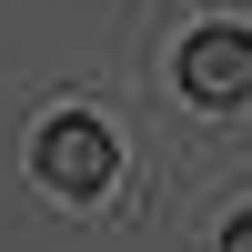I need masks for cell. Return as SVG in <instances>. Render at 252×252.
Instances as JSON below:
<instances>
[{
	"label": "cell",
	"instance_id": "cell-3",
	"mask_svg": "<svg viewBox=\"0 0 252 252\" xmlns=\"http://www.w3.org/2000/svg\"><path fill=\"white\" fill-rule=\"evenodd\" d=\"M222 252H252V212H242V222H232V232H222Z\"/></svg>",
	"mask_w": 252,
	"mask_h": 252
},
{
	"label": "cell",
	"instance_id": "cell-2",
	"mask_svg": "<svg viewBox=\"0 0 252 252\" xmlns=\"http://www.w3.org/2000/svg\"><path fill=\"white\" fill-rule=\"evenodd\" d=\"M182 91H192V101H212V111L252 101V31H232V20L192 31V40H182Z\"/></svg>",
	"mask_w": 252,
	"mask_h": 252
},
{
	"label": "cell",
	"instance_id": "cell-1",
	"mask_svg": "<svg viewBox=\"0 0 252 252\" xmlns=\"http://www.w3.org/2000/svg\"><path fill=\"white\" fill-rule=\"evenodd\" d=\"M40 182H51V192H71V202H91L101 182H111V131H101L91 111H51L40 121Z\"/></svg>",
	"mask_w": 252,
	"mask_h": 252
}]
</instances>
